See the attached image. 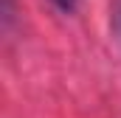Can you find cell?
Wrapping results in <instances>:
<instances>
[{
    "label": "cell",
    "mask_w": 121,
    "mask_h": 118,
    "mask_svg": "<svg viewBox=\"0 0 121 118\" xmlns=\"http://www.w3.org/2000/svg\"><path fill=\"white\" fill-rule=\"evenodd\" d=\"M51 3L59 6L62 11H73V8H76V0H51Z\"/></svg>",
    "instance_id": "1"
}]
</instances>
